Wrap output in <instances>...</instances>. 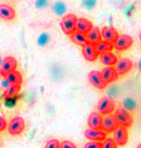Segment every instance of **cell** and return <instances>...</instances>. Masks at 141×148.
Here are the masks:
<instances>
[{"instance_id":"cell-29","label":"cell","mask_w":141,"mask_h":148,"mask_svg":"<svg viewBox=\"0 0 141 148\" xmlns=\"http://www.w3.org/2000/svg\"><path fill=\"white\" fill-rule=\"evenodd\" d=\"M123 108H125V109H129V110H134L135 109V103H134L132 100L130 101V99H126L125 103H123Z\"/></svg>"},{"instance_id":"cell-26","label":"cell","mask_w":141,"mask_h":148,"mask_svg":"<svg viewBox=\"0 0 141 148\" xmlns=\"http://www.w3.org/2000/svg\"><path fill=\"white\" fill-rule=\"evenodd\" d=\"M59 143L60 142H59L58 139H56V138H52V139L47 140L44 148H59Z\"/></svg>"},{"instance_id":"cell-30","label":"cell","mask_w":141,"mask_h":148,"mask_svg":"<svg viewBox=\"0 0 141 148\" xmlns=\"http://www.w3.org/2000/svg\"><path fill=\"white\" fill-rule=\"evenodd\" d=\"M6 128H8V122H6V119H5L4 116L0 115V132L5 130Z\"/></svg>"},{"instance_id":"cell-17","label":"cell","mask_w":141,"mask_h":148,"mask_svg":"<svg viewBox=\"0 0 141 148\" xmlns=\"http://www.w3.org/2000/svg\"><path fill=\"white\" fill-rule=\"evenodd\" d=\"M5 80L6 82H8V85H13V86H22L23 84V77H22V73L19 71H12L10 73L5 76Z\"/></svg>"},{"instance_id":"cell-14","label":"cell","mask_w":141,"mask_h":148,"mask_svg":"<svg viewBox=\"0 0 141 148\" xmlns=\"http://www.w3.org/2000/svg\"><path fill=\"white\" fill-rule=\"evenodd\" d=\"M101 36H102L103 41H107L110 43H115V41L119 38V32L113 27H103L101 29Z\"/></svg>"},{"instance_id":"cell-32","label":"cell","mask_w":141,"mask_h":148,"mask_svg":"<svg viewBox=\"0 0 141 148\" xmlns=\"http://www.w3.org/2000/svg\"><path fill=\"white\" fill-rule=\"evenodd\" d=\"M47 5V0H37V8H44Z\"/></svg>"},{"instance_id":"cell-21","label":"cell","mask_w":141,"mask_h":148,"mask_svg":"<svg viewBox=\"0 0 141 148\" xmlns=\"http://www.w3.org/2000/svg\"><path fill=\"white\" fill-rule=\"evenodd\" d=\"M87 38H88V43L92 45H97L100 41H102V36H101V29L98 27H93L91 31L87 33Z\"/></svg>"},{"instance_id":"cell-27","label":"cell","mask_w":141,"mask_h":148,"mask_svg":"<svg viewBox=\"0 0 141 148\" xmlns=\"http://www.w3.org/2000/svg\"><path fill=\"white\" fill-rule=\"evenodd\" d=\"M85 148H102V142H97V140H88L85 144Z\"/></svg>"},{"instance_id":"cell-37","label":"cell","mask_w":141,"mask_h":148,"mask_svg":"<svg viewBox=\"0 0 141 148\" xmlns=\"http://www.w3.org/2000/svg\"><path fill=\"white\" fill-rule=\"evenodd\" d=\"M140 48H141V47H140Z\"/></svg>"},{"instance_id":"cell-1","label":"cell","mask_w":141,"mask_h":148,"mask_svg":"<svg viewBox=\"0 0 141 148\" xmlns=\"http://www.w3.org/2000/svg\"><path fill=\"white\" fill-rule=\"evenodd\" d=\"M115 118L117 119V122H119L120 125H122V127H126V128H130V127H132V124H134V118L132 115L127 112V110L125 109V108H116L115 109Z\"/></svg>"},{"instance_id":"cell-16","label":"cell","mask_w":141,"mask_h":148,"mask_svg":"<svg viewBox=\"0 0 141 148\" xmlns=\"http://www.w3.org/2000/svg\"><path fill=\"white\" fill-rule=\"evenodd\" d=\"M102 118L103 115L100 114L98 112L91 113L88 119H87V124H88V128H96V129H101L102 127Z\"/></svg>"},{"instance_id":"cell-11","label":"cell","mask_w":141,"mask_h":148,"mask_svg":"<svg viewBox=\"0 0 141 148\" xmlns=\"http://www.w3.org/2000/svg\"><path fill=\"white\" fill-rule=\"evenodd\" d=\"M132 67H134V63L130 58H121L115 65V69L120 76H123V75H126V73H129Z\"/></svg>"},{"instance_id":"cell-7","label":"cell","mask_w":141,"mask_h":148,"mask_svg":"<svg viewBox=\"0 0 141 148\" xmlns=\"http://www.w3.org/2000/svg\"><path fill=\"white\" fill-rule=\"evenodd\" d=\"M18 67V61L12 56H6L1 62V66H0V75L3 77H5L8 73H10L12 71L16 70Z\"/></svg>"},{"instance_id":"cell-8","label":"cell","mask_w":141,"mask_h":148,"mask_svg":"<svg viewBox=\"0 0 141 148\" xmlns=\"http://www.w3.org/2000/svg\"><path fill=\"white\" fill-rule=\"evenodd\" d=\"M120 124L117 122V119L115 118V115L112 114H107V115H103L102 118V127L101 129L105 130L106 133H113V130L119 127Z\"/></svg>"},{"instance_id":"cell-34","label":"cell","mask_w":141,"mask_h":148,"mask_svg":"<svg viewBox=\"0 0 141 148\" xmlns=\"http://www.w3.org/2000/svg\"><path fill=\"white\" fill-rule=\"evenodd\" d=\"M139 37H140V39H141V31H140V33H139Z\"/></svg>"},{"instance_id":"cell-19","label":"cell","mask_w":141,"mask_h":148,"mask_svg":"<svg viewBox=\"0 0 141 148\" xmlns=\"http://www.w3.org/2000/svg\"><path fill=\"white\" fill-rule=\"evenodd\" d=\"M100 61L102 65L105 66H115L117 61H119V58H117V56L115 53L112 52H106V53H102V55H100Z\"/></svg>"},{"instance_id":"cell-33","label":"cell","mask_w":141,"mask_h":148,"mask_svg":"<svg viewBox=\"0 0 141 148\" xmlns=\"http://www.w3.org/2000/svg\"><path fill=\"white\" fill-rule=\"evenodd\" d=\"M87 8H93V5H95V0H85V3H83Z\"/></svg>"},{"instance_id":"cell-35","label":"cell","mask_w":141,"mask_h":148,"mask_svg":"<svg viewBox=\"0 0 141 148\" xmlns=\"http://www.w3.org/2000/svg\"><path fill=\"white\" fill-rule=\"evenodd\" d=\"M137 148H141V143L139 144V146H137Z\"/></svg>"},{"instance_id":"cell-13","label":"cell","mask_w":141,"mask_h":148,"mask_svg":"<svg viewBox=\"0 0 141 148\" xmlns=\"http://www.w3.org/2000/svg\"><path fill=\"white\" fill-rule=\"evenodd\" d=\"M82 55L85 57L86 61L88 62H95L98 58V53L96 51V46L92 43H87L86 46L82 47Z\"/></svg>"},{"instance_id":"cell-15","label":"cell","mask_w":141,"mask_h":148,"mask_svg":"<svg viewBox=\"0 0 141 148\" xmlns=\"http://www.w3.org/2000/svg\"><path fill=\"white\" fill-rule=\"evenodd\" d=\"M0 18L3 21H13L15 18V10L8 4H0Z\"/></svg>"},{"instance_id":"cell-12","label":"cell","mask_w":141,"mask_h":148,"mask_svg":"<svg viewBox=\"0 0 141 148\" xmlns=\"http://www.w3.org/2000/svg\"><path fill=\"white\" fill-rule=\"evenodd\" d=\"M101 76H102L103 81L106 84H111V82H115L117 79L120 77V75L117 73L116 69L113 66H106L105 69L101 71Z\"/></svg>"},{"instance_id":"cell-18","label":"cell","mask_w":141,"mask_h":148,"mask_svg":"<svg viewBox=\"0 0 141 148\" xmlns=\"http://www.w3.org/2000/svg\"><path fill=\"white\" fill-rule=\"evenodd\" d=\"M93 28V24L91 23V21L86 18H77L76 22V31H78L81 33H88L91 29Z\"/></svg>"},{"instance_id":"cell-5","label":"cell","mask_w":141,"mask_h":148,"mask_svg":"<svg viewBox=\"0 0 141 148\" xmlns=\"http://www.w3.org/2000/svg\"><path fill=\"white\" fill-rule=\"evenodd\" d=\"M134 45V38L129 34H121L119 36V38L113 43V49L119 52H123L126 49H129L131 46Z\"/></svg>"},{"instance_id":"cell-25","label":"cell","mask_w":141,"mask_h":148,"mask_svg":"<svg viewBox=\"0 0 141 148\" xmlns=\"http://www.w3.org/2000/svg\"><path fill=\"white\" fill-rule=\"evenodd\" d=\"M102 148H119V146L113 140V138H106L102 142Z\"/></svg>"},{"instance_id":"cell-20","label":"cell","mask_w":141,"mask_h":148,"mask_svg":"<svg viewBox=\"0 0 141 148\" xmlns=\"http://www.w3.org/2000/svg\"><path fill=\"white\" fill-rule=\"evenodd\" d=\"M69 38H70V41H72L73 43H76L77 46H81V47L86 46L87 43H88V38H87L86 33H81L78 31L73 32L72 34L69 36Z\"/></svg>"},{"instance_id":"cell-31","label":"cell","mask_w":141,"mask_h":148,"mask_svg":"<svg viewBox=\"0 0 141 148\" xmlns=\"http://www.w3.org/2000/svg\"><path fill=\"white\" fill-rule=\"evenodd\" d=\"M48 39H49L48 34H45V33H43V34L39 37V39H38V43H39V45H42V46H44L45 43L48 42Z\"/></svg>"},{"instance_id":"cell-6","label":"cell","mask_w":141,"mask_h":148,"mask_svg":"<svg viewBox=\"0 0 141 148\" xmlns=\"http://www.w3.org/2000/svg\"><path fill=\"white\" fill-rule=\"evenodd\" d=\"M113 140H115L119 147L126 146L127 142H129V130H127V128L122 125L117 127L113 130Z\"/></svg>"},{"instance_id":"cell-36","label":"cell","mask_w":141,"mask_h":148,"mask_svg":"<svg viewBox=\"0 0 141 148\" xmlns=\"http://www.w3.org/2000/svg\"><path fill=\"white\" fill-rule=\"evenodd\" d=\"M1 62H3V61H0V63H1Z\"/></svg>"},{"instance_id":"cell-2","label":"cell","mask_w":141,"mask_h":148,"mask_svg":"<svg viewBox=\"0 0 141 148\" xmlns=\"http://www.w3.org/2000/svg\"><path fill=\"white\" fill-rule=\"evenodd\" d=\"M8 132L12 136H19L24 132L25 129V122L22 116H14L12 120L8 123Z\"/></svg>"},{"instance_id":"cell-24","label":"cell","mask_w":141,"mask_h":148,"mask_svg":"<svg viewBox=\"0 0 141 148\" xmlns=\"http://www.w3.org/2000/svg\"><path fill=\"white\" fill-rule=\"evenodd\" d=\"M53 10H54V13H56L57 15L64 14V12H66V5H64V3H62V1H56L54 5H53Z\"/></svg>"},{"instance_id":"cell-10","label":"cell","mask_w":141,"mask_h":148,"mask_svg":"<svg viewBox=\"0 0 141 148\" xmlns=\"http://www.w3.org/2000/svg\"><path fill=\"white\" fill-rule=\"evenodd\" d=\"M88 81L91 82V85L95 86L98 90H105L107 86V84L103 81L100 71H91L88 73Z\"/></svg>"},{"instance_id":"cell-22","label":"cell","mask_w":141,"mask_h":148,"mask_svg":"<svg viewBox=\"0 0 141 148\" xmlns=\"http://www.w3.org/2000/svg\"><path fill=\"white\" fill-rule=\"evenodd\" d=\"M95 46H96V51H97V53H98V56L102 55V53H106V52H112V49H113V43L103 41V39L100 41Z\"/></svg>"},{"instance_id":"cell-9","label":"cell","mask_w":141,"mask_h":148,"mask_svg":"<svg viewBox=\"0 0 141 148\" xmlns=\"http://www.w3.org/2000/svg\"><path fill=\"white\" fill-rule=\"evenodd\" d=\"M85 137L88 140H97V142H103L107 138V133L102 129H96V128H87L85 130Z\"/></svg>"},{"instance_id":"cell-3","label":"cell","mask_w":141,"mask_h":148,"mask_svg":"<svg viewBox=\"0 0 141 148\" xmlns=\"http://www.w3.org/2000/svg\"><path fill=\"white\" fill-rule=\"evenodd\" d=\"M76 22L77 16L75 14H66L60 19V28H62L63 33H66L67 36L72 34L76 31Z\"/></svg>"},{"instance_id":"cell-28","label":"cell","mask_w":141,"mask_h":148,"mask_svg":"<svg viewBox=\"0 0 141 148\" xmlns=\"http://www.w3.org/2000/svg\"><path fill=\"white\" fill-rule=\"evenodd\" d=\"M59 148H77V146L70 140H62L59 143Z\"/></svg>"},{"instance_id":"cell-23","label":"cell","mask_w":141,"mask_h":148,"mask_svg":"<svg viewBox=\"0 0 141 148\" xmlns=\"http://www.w3.org/2000/svg\"><path fill=\"white\" fill-rule=\"evenodd\" d=\"M19 90H20V86L9 85L5 89V91H4V97H5V99H12V97L16 96V94L19 92Z\"/></svg>"},{"instance_id":"cell-4","label":"cell","mask_w":141,"mask_h":148,"mask_svg":"<svg viewBox=\"0 0 141 148\" xmlns=\"http://www.w3.org/2000/svg\"><path fill=\"white\" fill-rule=\"evenodd\" d=\"M116 109V104L111 97H102L98 103H97V112L102 115H107V114H112Z\"/></svg>"}]
</instances>
